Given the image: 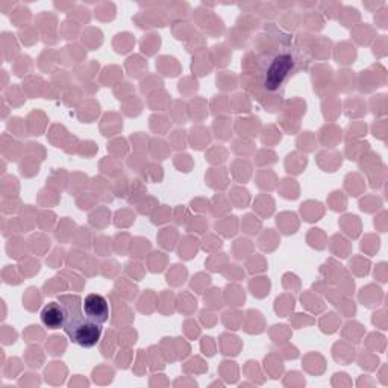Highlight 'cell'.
I'll return each instance as SVG.
<instances>
[{"mask_svg":"<svg viewBox=\"0 0 388 388\" xmlns=\"http://www.w3.org/2000/svg\"><path fill=\"white\" fill-rule=\"evenodd\" d=\"M61 304L64 305L65 309V323L64 329L67 335L70 337L74 330H76L81 325H83L85 321L90 320L85 317L81 299L78 296H69V297H62Z\"/></svg>","mask_w":388,"mask_h":388,"instance_id":"6da1fadb","label":"cell"},{"mask_svg":"<svg viewBox=\"0 0 388 388\" xmlns=\"http://www.w3.org/2000/svg\"><path fill=\"white\" fill-rule=\"evenodd\" d=\"M82 309L85 317L96 321L99 325L105 323V321H108L109 319L108 300L102 295H96V293H93V295H88L85 297V300L82 302Z\"/></svg>","mask_w":388,"mask_h":388,"instance_id":"7a4b0ae2","label":"cell"},{"mask_svg":"<svg viewBox=\"0 0 388 388\" xmlns=\"http://www.w3.org/2000/svg\"><path fill=\"white\" fill-rule=\"evenodd\" d=\"M102 335V325L96 323L93 320H87L81 325L74 333L70 335L73 343H76L81 347H93L99 343Z\"/></svg>","mask_w":388,"mask_h":388,"instance_id":"3957f363","label":"cell"},{"mask_svg":"<svg viewBox=\"0 0 388 388\" xmlns=\"http://www.w3.org/2000/svg\"><path fill=\"white\" fill-rule=\"evenodd\" d=\"M41 321L46 328L60 329L65 323V309L62 304L58 302H51L41 311Z\"/></svg>","mask_w":388,"mask_h":388,"instance_id":"5b68a950","label":"cell"},{"mask_svg":"<svg viewBox=\"0 0 388 388\" xmlns=\"http://www.w3.org/2000/svg\"><path fill=\"white\" fill-rule=\"evenodd\" d=\"M291 65H293V60H291V56H288V55H281L279 58H276V61L272 64V67L267 72L269 74H267L266 87L269 90L278 88L279 85L282 83V81L286 79V76L291 69Z\"/></svg>","mask_w":388,"mask_h":388,"instance_id":"277c9868","label":"cell"}]
</instances>
